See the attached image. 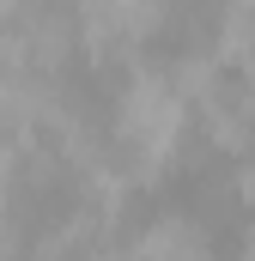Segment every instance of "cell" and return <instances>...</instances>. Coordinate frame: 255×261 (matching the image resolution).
Listing matches in <instances>:
<instances>
[{"label": "cell", "mask_w": 255, "mask_h": 261, "mask_svg": "<svg viewBox=\"0 0 255 261\" xmlns=\"http://www.w3.org/2000/svg\"><path fill=\"white\" fill-rule=\"evenodd\" d=\"M237 261H255V237H249V243H243V249H237Z\"/></svg>", "instance_id": "obj_5"}, {"label": "cell", "mask_w": 255, "mask_h": 261, "mask_svg": "<svg viewBox=\"0 0 255 261\" xmlns=\"http://www.w3.org/2000/svg\"><path fill=\"white\" fill-rule=\"evenodd\" d=\"M231 195H237V206L255 219V158H243V164H237V176H231Z\"/></svg>", "instance_id": "obj_4"}, {"label": "cell", "mask_w": 255, "mask_h": 261, "mask_svg": "<svg viewBox=\"0 0 255 261\" xmlns=\"http://www.w3.org/2000/svg\"><path fill=\"white\" fill-rule=\"evenodd\" d=\"M104 122H110V146H116L122 176L134 189H152L183 164V146L194 140V103L170 79V67L146 55L140 67L116 73Z\"/></svg>", "instance_id": "obj_1"}, {"label": "cell", "mask_w": 255, "mask_h": 261, "mask_svg": "<svg viewBox=\"0 0 255 261\" xmlns=\"http://www.w3.org/2000/svg\"><path fill=\"white\" fill-rule=\"evenodd\" d=\"M134 261H219L207 219L189 206H158L152 219H140V231L128 237Z\"/></svg>", "instance_id": "obj_3"}, {"label": "cell", "mask_w": 255, "mask_h": 261, "mask_svg": "<svg viewBox=\"0 0 255 261\" xmlns=\"http://www.w3.org/2000/svg\"><path fill=\"white\" fill-rule=\"evenodd\" d=\"M79 18V43H85V55L97 67H140L146 61V43L170 24V12L164 6H146V0H116V6H79L73 12Z\"/></svg>", "instance_id": "obj_2"}]
</instances>
